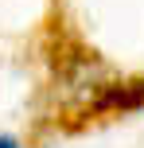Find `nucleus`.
Here are the masks:
<instances>
[{
  "label": "nucleus",
  "mask_w": 144,
  "mask_h": 148,
  "mask_svg": "<svg viewBox=\"0 0 144 148\" xmlns=\"http://www.w3.org/2000/svg\"><path fill=\"white\" fill-rule=\"evenodd\" d=\"M140 101H144V82H136V86H121V90H109V94L98 101V109H136Z\"/></svg>",
  "instance_id": "nucleus-1"
},
{
  "label": "nucleus",
  "mask_w": 144,
  "mask_h": 148,
  "mask_svg": "<svg viewBox=\"0 0 144 148\" xmlns=\"http://www.w3.org/2000/svg\"><path fill=\"white\" fill-rule=\"evenodd\" d=\"M0 148H20V140L16 136H0Z\"/></svg>",
  "instance_id": "nucleus-2"
}]
</instances>
